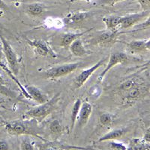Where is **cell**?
I'll return each mask as SVG.
<instances>
[{
	"mask_svg": "<svg viewBox=\"0 0 150 150\" xmlns=\"http://www.w3.org/2000/svg\"><path fill=\"white\" fill-rule=\"evenodd\" d=\"M37 122L36 120H14L8 122L5 125V128L7 133L13 136H21V135H31L39 137L38 136V128L36 127L35 123Z\"/></svg>",
	"mask_w": 150,
	"mask_h": 150,
	"instance_id": "6da1fadb",
	"label": "cell"
},
{
	"mask_svg": "<svg viewBox=\"0 0 150 150\" xmlns=\"http://www.w3.org/2000/svg\"><path fill=\"white\" fill-rule=\"evenodd\" d=\"M59 98L60 93H57L54 97L52 98L50 100H48L47 102L26 111L25 117L29 120H36L37 122H41L54 110Z\"/></svg>",
	"mask_w": 150,
	"mask_h": 150,
	"instance_id": "7a4b0ae2",
	"label": "cell"
},
{
	"mask_svg": "<svg viewBox=\"0 0 150 150\" xmlns=\"http://www.w3.org/2000/svg\"><path fill=\"white\" fill-rule=\"evenodd\" d=\"M149 94V86L143 80L139 83L134 86L129 90L124 93L117 95L120 104L124 106L131 105L134 103L141 100Z\"/></svg>",
	"mask_w": 150,
	"mask_h": 150,
	"instance_id": "3957f363",
	"label": "cell"
},
{
	"mask_svg": "<svg viewBox=\"0 0 150 150\" xmlns=\"http://www.w3.org/2000/svg\"><path fill=\"white\" fill-rule=\"evenodd\" d=\"M0 41L2 44V51L7 60L11 71L14 77H17L20 71V65H19L17 54L11 45H10V43L5 39V38L1 33H0Z\"/></svg>",
	"mask_w": 150,
	"mask_h": 150,
	"instance_id": "277c9868",
	"label": "cell"
},
{
	"mask_svg": "<svg viewBox=\"0 0 150 150\" xmlns=\"http://www.w3.org/2000/svg\"><path fill=\"white\" fill-rule=\"evenodd\" d=\"M82 64L80 62L68 63L65 65H58L50 68L44 73L45 77L47 79H57L63 77L73 73L81 67Z\"/></svg>",
	"mask_w": 150,
	"mask_h": 150,
	"instance_id": "5b68a950",
	"label": "cell"
},
{
	"mask_svg": "<svg viewBox=\"0 0 150 150\" xmlns=\"http://www.w3.org/2000/svg\"><path fill=\"white\" fill-rule=\"evenodd\" d=\"M149 11H143L140 13H135L120 17L119 31L134 27L137 24H138L141 21H145L147 17H149Z\"/></svg>",
	"mask_w": 150,
	"mask_h": 150,
	"instance_id": "8992f818",
	"label": "cell"
},
{
	"mask_svg": "<svg viewBox=\"0 0 150 150\" xmlns=\"http://www.w3.org/2000/svg\"><path fill=\"white\" fill-rule=\"evenodd\" d=\"M108 59V57H104L103 59L99 60L98 62H96L95 65H92V67L80 72L78 76L75 78L74 81V85L75 89H80V87L83 86L86 83L87 80H89V77L93 74L94 72H96L99 68H101Z\"/></svg>",
	"mask_w": 150,
	"mask_h": 150,
	"instance_id": "52a82bcc",
	"label": "cell"
},
{
	"mask_svg": "<svg viewBox=\"0 0 150 150\" xmlns=\"http://www.w3.org/2000/svg\"><path fill=\"white\" fill-rule=\"evenodd\" d=\"M108 59L109 60H108V62L107 63L105 68L98 78V83L102 82L106 74L108 73L111 68L116 66L117 65H120V64L125 63L128 59V56L126 55V53H123V52H116V53H111L110 56L108 57Z\"/></svg>",
	"mask_w": 150,
	"mask_h": 150,
	"instance_id": "ba28073f",
	"label": "cell"
},
{
	"mask_svg": "<svg viewBox=\"0 0 150 150\" xmlns=\"http://www.w3.org/2000/svg\"><path fill=\"white\" fill-rule=\"evenodd\" d=\"M26 42L28 45L34 49L36 54L41 56H51L53 58H56V55L53 50L50 47L49 45L45 41L39 39L30 40L29 38H26Z\"/></svg>",
	"mask_w": 150,
	"mask_h": 150,
	"instance_id": "9c48e42d",
	"label": "cell"
},
{
	"mask_svg": "<svg viewBox=\"0 0 150 150\" xmlns=\"http://www.w3.org/2000/svg\"><path fill=\"white\" fill-rule=\"evenodd\" d=\"M26 93L29 96V98L37 102L38 104H41L48 101V97L39 88L35 86H27L25 88Z\"/></svg>",
	"mask_w": 150,
	"mask_h": 150,
	"instance_id": "30bf717a",
	"label": "cell"
},
{
	"mask_svg": "<svg viewBox=\"0 0 150 150\" xmlns=\"http://www.w3.org/2000/svg\"><path fill=\"white\" fill-rule=\"evenodd\" d=\"M91 15L90 12L87 11H80V12H74L68 14L64 18V23L66 25L73 26L76 24L81 23L82 22L85 21L86 19L89 18Z\"/></svg>",
	"mask_w": 150,
	"mask_h": 150,
	"instance_id": "8fae6325",
	"label": "cell"
},
{
	"mask_svg": "<svg viewBox=\"0 0 150 150\" xmlns=\"http://www.w3.org/2000/svg\"><path fill=\"white\" fill-rule=\"evenodd\" d=\"M119 32L107 30L99 35L96 39V44L101 47H106L115 42Z\"/></svg>",
	"mask_w": 150,
	"mask_h": 150,
	"instance_id": "7c38bea8",
	"label": "cell"
},
{
	"mask_svg": "<svg viewBox=\"0 0 150 150\" xmlns=\"http://www.w3.org/2000/svg\"><path fill=\"white\" fill-rule=\"evenodd\" d=\"M127 47L131 53H146L149 51L150 41L149 39L135 40L127 44Z\"/></svg>",
	"mask_w": 150,
	"mask_h": 150,
	"instance_id": "4fadbf2b",
	"label": "cell"
},
{
	"mask_svg": "<svg viewBox=\"0 0 150 150\" xmlns=\"http://www.w3.org/2000/svg\"><path fill=\"white\" fill-rule=\"evenodd\" d=\"M92 112V106L88 102H83L82 103L81 106H80V112H79L78 117V123L79 126L83 128L88 123L90 118Z\"/></svg>",
	"mask_w": 150,
	"mask_h": 150,
	"instance_id": "5bb4252c",
	"label": "cell"
},
{
	"mask_svg": "<svg viewBox=\"0 0 150 150\" xmlns=\"http://www.w3.org/2000/svg\"><path fill=\"white\" fill-rule=\"evenodd\" d=\"M24 11L26 14L32 17H38L46 11V7L43 3L34 2L26 5L24 8Z\"/></svg>",
	"mask_w": 150,
	"mask_h": 150,
	"instance_id": "9a60e30c",
	"label": "cell"
},
{
	"mask_svg": "<svg viewBox=\"0 0 150 150\" xmlns=\"http://www.w3.org/2000/svg\"><path fill=\"white\" fill-rule=\"evenodd\" d=\"M143 79L139 77H133L131 78L127 79L124 82L122 83L119 86L117 87V95H120L122 93H124L126 91L129 90L131 88L135 86L136 84L139 83L141 81H143Z\"/></svg>",
	"mask_w": 150,
	"mask_h": 150,
	"instance_id": "2e32d148",
	"label": "cell"
},
{
	"mask_svg": "<svg viewBox=\"0 0 150 150\" xmlns=\"http://www.w3.org/2000/svg\"><path fill=\"white\" fill-rule=\"evenodd\" d=\"M127 133V129L125 128H120V129H115L110 131L108 133L105 134L98 139V142L111 141L116 139L121 138Z\"/></svg>",
	"mask_w": 150,
	"mask_h": 150,
	"instance_id": "e0dca14e",
	"label": "cell"
},
{
	"mask_svg": "<svg viewBox=\"0 0 150 150\" xmlns=\"http://www.w3.org/2000/svg\"><path fill=\"white\" fill-rule=\"evenodd\" d=\"M69 47H70V50L71 53L75 56L80 57V56H83L88 53L86 48L84 47L82 41L80 38L75 40L74 42L71 44Z\"/></svg>",
	"mask_w": 150,
	"mask_h": 150,
	"instance_id": "ac0fdd59",
	"label": "cell"
},
{
	"mask_svg": "<svg viewBox=\"0 0 150 150\" xmlns=\"http://www.w3.org/2000/svg\"><path fill=\"white\" fill-rule=\"evenodd\" d=\"M90 32V30H87L86 32H83V33H65L62 35L61 38V41H60V46L61 47H68L70 46V45L72 42L75 41V40L80 38L85 33Z\"/></svg>",
	"mask_w": 150,
	"mask_h": 150,
	"instance_id": "d6986e66",
	"label": "cell"
},
{
	"mask_svg": "<svg viewBox=\"0 0 150 150\" xmlns=\"http://www.w3.org/2000/svg\"><path fill=\"white\" fill-rule=\"evenodd\" d=\"M107 30L116 31L119 32V26L120 23V17L119 16H110L103 18Z\"/></svg>",
	"mask_w": 150,
	"mask_h": 150,
	"instance_id": "ffe728a7",
	"label": "cell"
},
{
	"mask_svg": "<svg viewBox=\"0 0 150 150\" xmlns=\"http://www.w3.org/2000/svg\"><path fill=\"white\" fill-rule=\"evenodd\" d=\"M81 104H82V101L80 98H77L71 110V130H73L76 121L77 120Z\"/></svg>",
	"mask_w": 150,
	"mask_h": 150,
	"instance_id": "44dd1931",
	"label": "cell"
},
{
	"mask_svg": "<svg viewBox=\"0 0 150 150\" xmlns=\"http://www.w3.org/2000/svg\"><path fill=\"white\" fill-rule=\"evenodd\" d=\"M73 147L65 146L62 144L56 143H43L38 146V150H68V149H71Z\"/></svg>",
	"mask_w": 150,
	"mask_h": 150,
	"instance_id": "7402d4cb",
	"label": "cell"
},
{
	"mask_svg": "<svg viewBox=\"0 0 150 150\" xmlns=\"http://www.w3.org/2000/svg\"><path fill=\"white\" fill-rule=\"evenodd\" d=\"M49 131L52 135L55 137H58L62 133V126L61 123L57 120H54L50 123Z\"/></svg>",
	"mask_w": 150,
	"mask_h": 150,
	"instance_id": "603a6c76",
	"label": "cell"
},
{
	"mask_svg": "<svg viewBox=\"0 0 150 150\" xmlns=\"http://www.w3.org/2000/svg\"><path fill=\"white\" fill-rule=\"evenodd\" d=\"M99 122L102 126H108L112 122V116L110 113L104 112L99 116Z\"/></svg>",
	"mask_w": 150,
	"mask_h": 150,
	"instance_id": "cb8c5ba5",
	"label": "cell"
},
{
	"mask_svg": "<svg viewBox=\"0 0 150 150\" xmlns=\"http://www.w3.org/2000/svg\"><path fill=\"white\" fill-rule=\"evenodd\" d=\"M21 150H35L34 144L29 139H24L21 143Z\"/></svg>",
	"mask_w": 150,
	"mask_h": 150,
	"instance_id": "d4e9b609",
	"label": "cell"
},
{
	"mask_svg": "<svg viewBox=\"0 0 150 150\" xmlns=\"http://www.w3.org/2000/svg\"><path fill=\"white\" fill-rule=\"evenodd\" d=\"M109 148L110 150H127V147L121 143L110 142L109 143Z\"/></svg>",
	"mask_w": 150,
	"mask_h": 150,
	"instance_id": "484cf974",
	"label": "cell"
},
{
	"mask_svg": "<svg viewBox=\"0 0 150 150\" xmlns=\"http://www.w3.org/2000/svg\"><path fill=\"white\" fill-rule=\"evenodd\" d=\"M150 26V22H149V17H147L146 19L145 22L141 23L140 24H137L136 26H134V30H143V29H148Z\"/></svg>",
	"mask_w": 150,
	"mask_h": 150,
	"instance_id": "4316f807",
	"label": "cell"
},
{
	"mask_svg": "<svg viewBox=\"0 0 150 150\" xmlns=\"http://www.w3.org/2000/svg\"><path fill=\"white\" fill-rule=\"evenodd\" d=\"M140 8L143 11H149L150 0H139Z\"/></svg>",
	"mask_w": 150,
	"mask_h": 150,
	"instance_id": "83f0119b",
	"label": "cell"
},
{
	"mask_svg": "<svg viewBox=\"0 0 150 150\" xmlns=\"http://www.w3.org/2000/svg\"><path fill=\"white\" fill-rule=\"evenodd\" d=\"M124 1V0H101L100 3L101 5H109V6H113L116 4L119 3Z\"/></svg>",
	"mask_w": 150,
	"mask_h": 150,
	"instance_id": "f1b7e54d",
	"label": "cell"
},
{
	"mask_svg": "<svg viewBox=\"0 0 150 150\" xmlns=\"http://www.w3.org/2000/svg\"><path fill=\"white\" fill-rule=\"evenodd\" d=\"M0 150H11L8 143L5 140H0Z\"/></svg>",
	"mask_w": 150,
	"mask_h": 150,
	"instance_id": "f546056e",
	"label": "cell"
},
{
	"mask_svg": "<svg viewBox=\"0 0 150 150\" xmlns=\"http://www.w3.org/2000/svg\"><path fill=\"white\" fill-rule=\"evenodd\" d=\"M0 10L1 11H8L9 8L3 0H0Z\"/></svg>",
	"mask_w": 150,
	"mask_h": 150,
	"instance_id": "4dcf8cb0",
	"label": "cell"
},
{
	"mask_svg": "<svg viewBox=\"0 0 150 150\" xmlns=\"http://www.w3.org/2000/svg\"><path fill=\"white\" fill-rule=\"evenodd\" d=\"M143 139H144V142H146V143H149V140H150V132H149V128H148V129L146 130V131L145 134H144V137H143Z\"/></svg>",
	"mask_w": 150,
	"mask_h": 150,
	"instance_id": "1f68e13d",
	"label": "cell"
},
{
	"mask_svg": "<svg viewBox=\"0 0 150 150\" xmlns=\"http://www.w3.org/2000/svg\"><path fill=\"white\" fill-rule=\"evenodd\" d=\"M3 29H4L3 25H2V24L1 23H0V33H1V32H2V31L3 30Z\"/></svg>",
	"mask_w": 150,
	"mask_h": 150,
	"instance_id": "d6a6232c",
	"label": "cell"
},
{
	"mask_svg": "<svg viewBox=\"0 0 150 150\" xmlns=\"http://www.w3.org/2000/svg\"><path fill=\"white\" fill-rule=\"evenodd\" d=\"M11 1L13 2H23V0H11Z\"/></svg>",
	"mask_w": 150,
	"mask_h": 150,
	"instance_id": "836d02e7",
	"label": "cell"
},
{
	"mask_svg": "<svg viewBox=\"0 0 150 150\" xmlns=\"http://www.w3.org/2000/svg\"><path fill=\"white\" fill-rule=\"evenodd\" d=\"M79 1H89V0H71V2H79Z\"/></svg>",
	"mask_w": 150,
	"mask_h": 150,
	"instance_id": "e575fe53",
	"label": "cell"
},
{
	"mask_svg": "<svg viewBox=\"0 0 150 150\" xmlns=\"http://www.w3.org/2000/svg\"><path fill=\"white\" fill-rule=\"evenodd\" d=\"M4 102H5V100L2 98H0V104H2V103H4Z\"/></svg>",
	"mask_w": 150,
	"mask_h": 150,
	"instance_id": "d590c367",
	"label": "cell"
}]
</instances>
